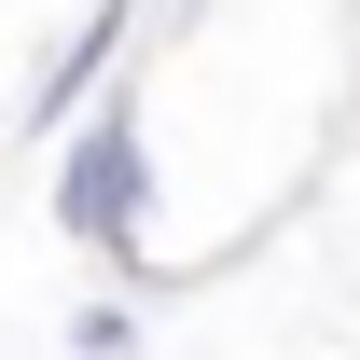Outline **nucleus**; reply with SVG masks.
<instances>
[{
	"mask_svg": "<svg viewBox=\"0 0 360 360\" xmlns=\"http://www.w3.org/2000/svg\"><path fill=\"white\" fill-rule=\"evenodd\" d=\"M139 208H153V125H139V97H97L56 139V222L111 264H139Z\"/></svg>",
	"mask_w": 360,
	"mask_h": 360,
	"instance_id": "nucleus-1",
	"label": "nucleus"
},
{
	"mask_svg": "<svg viewBox=\"0 0 360 360\" xmlns=\"http://www.w3.org/2000/svg\"><path fill=\"white\" fill-rule=\"evenodd\" d=\"M139 28V0H84V28L42 56V84H28V139H70L84 125V97H111V56H125Z\"/></svg>",
	"mask_w": 360,
	"mask_h": 360,
	"instance_id": "nucleus-2",
	"label": "nucleus"
},
{
	"mask_svg": "<svg viewBox=\"0 0 360 360\" xmlns=\"http://www.w3.org/2000/svg\"><path fill=\"white\" fill-rule=\"evenodd\" d=\"M70 347H84V360H125V347H139V305H84V319H70Z\"/></svg>",
	"mask_w": 360,
	"mask_h": 360,
	"instance_id": "nucleus-3",
	"label": "nucleus"
}]
</instances>
